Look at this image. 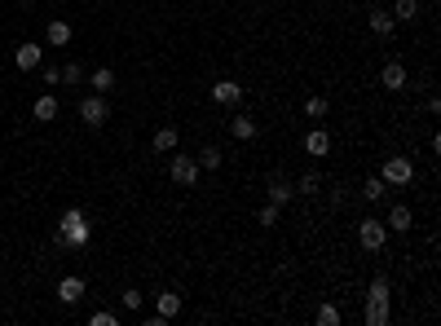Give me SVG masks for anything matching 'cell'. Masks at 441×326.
Masks as SVG:
<instances>
[{
  "instance_id": "1",
  "label": "cell",
  "mask_w": 441,
  "mask_h": 326,
  "mask_svg": "<svg viewBox=\"0 0 441 326\" xmlns=\"http://www.w3.org/2000/svg\"><path fill=\"white\" fill-rule=\"evenodd\" d=\"M89 238H93L89 216L79 207H67V211H62V225H58V242H62V247H89Z\"/></svg>"
},
{
  "instance_id": "2",
  "label": "cell",
  "mask_w": 441,
  "mask_h": 326,
  "mask_svg": "<svg viewBox=\"0 0 441 326\" xmlns=\"http://www.w3.org/2000/svg\"><path fill=\"white\" fill-rule=\"evenodd\" d=\"M388 300H393V291H388V282L384 278H375L371 287H366V326H384L388 322Z\"/></svg>"
},
{
  "instance_id": "3",
  "label": "cell",
  "mask_w": 441,
  "mask_h": 326,
  "mask_svg": "<svg viewBox=\"0 0 441 326\" xmlns=\"http://www.w3.org/2000/svg\"><path fill=\"white\" fill-rule=\"evenodd\" d=\"M380 181L388 190H402V185H411L415 181V168H411V159L406 155H393V159H384V168H380Z\"/></svg>"
},
{
  "instance_id": "4",
  "label": "cell",
  "mask_w": 441,
  "mask_h": 326,
  "mask_svg": "<svg viewBox=\"0 0 441 326\" xmlns=\"http://www.w3.org/2000/svg\"><path fill=\"white\" fill-rule=\"evenodd\" d=\"M357 242H362V252H384L388 247V225L380 216L357 221Z\"/></svg>"
},
{
  "instance_id": "5",
  "label": "cell",
  "mask_w": 441,
  "mask_h": 326,
  "mask_svg": "<svg viewBox=\"0 0 441 326\" xmlns=\"http://www.w3.org/2000/svg\"><path fill=\"white\" fill-rule=\"evenodd\" d=\"M79 119H84L89 128H102L110 119V106H106V97L102 93H89L84 102H79Z\"/></svg>"
},
{
  "instance_id": "6",
  "label": "cell",
  "mask_w": 441,
  "mask_h": 326,
  "mask_svg": "<svg viewBox=\"0 0 441 326\" xmlns=\"http://www.w3.org/2000/svg\"><path fill=\"white\" fill-rule=\"evenodd\" d=\"M168 176L177 185H194V181H199V159H194V155H172Z\"/></svg>"
},
{
  "instance_id": "7",
  "label": "cell",
  "mask_w": 441,
  "mask_h": 326,
  "mask_svg": "<svg viewBox=\"0 0 441 326\" xmlns=\"http://www.w3.org/2000/svg\"><path fill=\"white\" fill-rule=\"evenodd\" d=\"M40 62H44V44H18L13 48V67L18 71H40Z\"/></svg>"
},
{
  "instance_id": "8",
  "label": "cell",
  "mask_w": 441,
  "mask_h": 326,
  "mask_svg": "<svg viewBox=\"0 0 441 326\" xmlns=\"http://www.w3.org/2000/svg\"><path fill=\"white\" fill-rule=\"evenodd\" d=\"M384 225H388V234H406V230H415V211L406 203H393L388 216H384Z\"/></svg>"
},
{
  "instance_id": "9",
  "label": "cell",
  "mask_w": 441,
  "mask_h": 326,
  "mask_svg": "<svg viewBox=\"0 0 441 326\" xmlns=\"http://www.w3.org/2000/svg\"><path fill=\"white\" fill-rule=\"evenodd\" d=\"M380 84H384L388 93H402L406 84H411V75H406L402 62H384V67H380Z\"/></svg>"
},
{
  "instance_id": "10",
  "label": "cell",
  "mask_w": 441,
  "mask_h": 326,
  "mask_svg": "<svg viewBox=\"0 0 441 326\" xmlns=\"http://www.w3.org/2000/svg\"><path fill=\"white\" fill-rule=\"evenodd\" d=\"M212 102L238 106V102H243V84H234V79H217V84H212Z\"/></svg>"
},
{
  "instance_id": "11",
  "label": "cell",
  "mask_w": 441,
  "mask_h": 326,
  "mask_svg": "<svg viewBox=\"0 0 441 326\" xmlns=\"http://www.w3.org/2000/svg\"><path fill=\"white\" fill-rule=\"evenodd\" d=\"M291 199H296V181H287V176H269V203L287 207Z\"/></svg>"
},
{
  "instance_id": "12",
  "label": "cell",
  "mask_w": 441,
  "mask_h": 326,
  "mask_svg": "<svg viewBox=\"0 0 441 326\" xmlns=\"http://www.w3.org/2000/svg\"><path fill=\"white\" fill-rule=\"evenodd\" d=\"M44 44L49 48H67L71 44V22L67 18H53V22L44 27Z\"/></svg>"
},
{
  "instance_id": "13",
  "label": "cell",
  "mask_w": 441,
  "mask_h": 326,
  "mask_svg": "<svg viewBox=\"0 0 441 326\" xmlns=\"http://www.w3.org/2000/svg\"><path fill=\"white\" fill-rule=\"evenodd\" d=\"M151 145H155V155H172L177 145H181V133H177V124H163L159 133L151 137Z\"/></svg>"
},
{
  "instance_id": "14",
  "label": "cell",
  "mask_w": 441,
  "mask_h": 326,
  "mask_svg": "<svg viewBox=\"0 0 441 326\" xmlns=\"http://www.w3.org/2000/svg\"><path fill=\"white\" fill-rule=\"evenodd\" d=\"M58 97L53 93H44V97H36V106H31V119H36V124H53L58 119Z\"/></svg>"
},
{
  "instance_id": "15",
  "label": "cell",
  "mask_w": 441,
  "mask_h": 326,
  "mask_svg": "<svg viewBox=\"0 0 441 326\" xmlns=\"http://www.w3.org/2000/svg\"><path fill=\"white\" fill-rule=\"evenodd\" d=\"M181 296H177V291H159V296H155V318H163V322H168V318H177V313H181Z\"/></svg>"
},
{
  "instance_id": "16",
  "label": "cell",
  "mask_w": 441,
  "mask_h": 326,
  "mask_svg": "<svg viewBox=\"0 0 441 326\" xmlns=\"http://www.w3.org/2000/svg\"><path fill=\"white\" fill-rule=\"evenodd\" d=\"M366 22H371V31H375V36H380V40H393V31H397V22H393V13H384L380 5H375V9H371V18H366Z\"/></svg>"
},
{
  "instance_id": "17",
  "label": "cell",
  "mask_w": 441,
  "mask_h": 326,
  "mask_svg": "<svg viewBox=\"0 0 441 326\" xmlns=\"http://www.w3.org/2000/svg\"><path fill=\"white\" fill-rule=\"evenodd\" d=\"M79 296H84V278L67 273V278L58 282V300H62V304H79Z\"/></svg>"
},
{
  "instance_id": "18",
  "label": "cell",
  "mask_w": 441,
  "mask_h": 326,
  "mask_svg": "<svg viewBox=\"0 0 441 326\" xmlns=\"http://www.w3.org/2000/svg\"><path fill=\"white\" fill-rule=\"evenodd\" d=\"M230 133H234V141H256L260 137V124L248 119V115H238V119H230Z\"/></svg>"
},
{
  "instance_id": "19",
  "label": "cell",
  "mask_w": 441,
  "mask_h": 326,
  "mask_svg": "<svg viewBox=\"0 0 441 326\" xmlns=\"http://www.w3.org/2000/svg\"><path fill=\"white\" fill-rule=\"evenodd\" d=\"M305 150H309V155H326V150H331V133L309 128V133H305Z\"/></svg>"
},
{
  "instance_id": "20",
  "label": "cell",
  "mask_w": 441,
  "mask_h": 326,
  "mask_svg": "<svg viewBox=\"0 0 441 326\" xmlns=\"http://www.w3.org/2000/svg\"><path fill=\"white\" fill-rule=\"evenodd\" d=\"M89 84H93V93H110V89H115V71H110V67H97L93 75H89Z\"/></svg>"
},
{
  "instance_id": "21",
  "label": "cell",
  "mask_w": 441,
  "mask_h": 326,
  "mask_svg": "<svg viewBox=\"0 0 441 326\" xmlns=\"http://www.w3.org/2000/svg\"><path fill=\"white\" fill-rule=\"evenodd\" d=\"M419 18V0H397L393 5V22H415Z\"/></svg>"
},
{
  "instance_id": "22",
  "label": "cell",
  "mask_w": 441,
  "mask_h": 326,
  "mask_svg": "<svg viewBox=\"0 0 441 326\" xmlns=\"http://www.w3.org/2000/svg\"><path fill=\"white\" fill-rule=\"evenodd\" d=\"M384 194H388V185L380 181V176H366V185H362V199H366V203H380Z\"/></svg>"
},
{
  "instance_id": "23",
  "label": "cell",
  "mask_w": 441,
  "mask_h": 326,
  "mask_svg": "<svg viewBox=\"0 0 441 326\" xmlns=\"http://www.w3.org/2000/svg\"><path fill=\"white\" fill-rule=\"evenodd\" d=\"M326 110H331V102H326V97H305V115H309V119H326Z\"/></svg>"
},
{
  "instance_id": "24",
  "label": "cell",
  "mask_w": 441,
  "mask_h": 326,
  "mask_svg": "<svg viewBox=\"0 0 441 326\" xmlns=\"http://www.w3.org/2000/svg\"><path fill=\"white\" fill-rule=\"evenodd\" d=\"M221 163H225V155L217 150V145H203V155H199V168H207V172H217V168H221Z\"/></svg>"
},
{
  "instance_id": "25",
  "label": "cell",
  "mask_w": 441,
  "mask_h": 326,
  "mask_svg": "<svg viewBox=\"0 0 441 326\" xmlns=\"http://www.w3.org/2000/svg\"><path fill=\"white\" fill-rule=\"evenodd\" d=\"M318 190H322V176L318 172H305L300 181H296V194H318Z\"/></svg>"
},
{
  "instance_id": "26",
  "label": "cell",
  "mask_w": 441,
  "mask_h": 326,
  "mask_svg": "<svg viewBox=\"0 0 441 326\" xmlns=\"http://www.w3.org/2000/svg\"><path fill=\"white\" fill-rule=\"evenodd\" d=\"M89 326H120V313H110V308H97V313H89Z\"/></svg>"
},
{
  "instance_id": "27",
  "label": "cell",
  "mask_w": 441,
  "mask_h": 326,
  "mask_svg": "<svg viewBox=\"0 0 441 326\" xmlns=\"http://www.w3.org/2000/svg\"><path fill=\"white\" fill-rule=\"evenodd\" d=\"M141 300H146V296H141V291H137V287H128V291H124V296H120V304L128 308V313H137V308H141Z\"/></svg>"
},
{
  "instance_id": "28",
  "label": "cell",
  "mask_w": 441,
  "mask_h": 326,
  "mask_svg": "<svg viewBox=\"0 0 441 326\" xmlns=\"http://www.w3.org/2000/svg\"><path fill=\"white\" fill-rule=\"evenodd\" d=\"M318 326H340V308L335 304H322L318 308Z\"/></svg>"
},
{
  "instance_id": "29",
  "label": "cell",
  "mask_w": 441,
  "mask_h": 326,
  "mask_svg": "<svg viewBox=\"0 0 441 326\" xmlns=\"http://www.w3.org/2000/svg\"><path fill=\"white\" fill-rule=\"evenodd\" d=\"M256 225L274 230V225H279V207H274V203H269V207H260V211H256Z\"/></svg>"
},
{
  "instance_id": "30",
  "label": "cell",
  "mask_w": 441,
  "mask_h": 326,
  "mask_svg": "<svg viewBox=\"0 0 441 326\" xmlns=\"http://www.w3.org/2000/svg\"><path fill=\"white\" fill-rule=\"evenodd\" d=\"M62 79H67V84H79V79H84V67H79V62H67V67H62Z\"/></svg>"
},
{
  "instance_id": "31",
  "label": "cell",
  "mask_w": 441,
  "mask_h": 326,
  "mask_svg": "<svg viewBox=\"0 0 441 326\" xmlns=\"http://www.w3.org/2000/svg\"><path fill=\"white\" fill-rule=\"evenodd\" d=\"M40 79H44V84H62V71H58V67H44V62H40Z\"/></svg>"
},
{
  "instance_id": "32",
  "label": "cell",
  "mask_w": 441,
  "mask_h": 326,
  "mask_svg": "<svg viewBox=\"0 0 441 326\" xmlns=\"http://www.w3.org/2000/svg\"><path fill=\"white\" fill-rule=\"evenodd\" d=\"M18 5H31V0H18Z\"/></svg>"
},
{
  "instance_id": "33",
  "label": "cell",
  "mask_w": 441,
  "mask_h": 326,
  "mask_svg": "<svg viewBox=\"0 0 441 326\" xmlns=\"http://www.w3.org/2000/svg\"><path fill=\"white\" fill-rule=\"evenodd\" d=\"M371 5H380V0H371Z\"/></svg>"
}]
</instances>
